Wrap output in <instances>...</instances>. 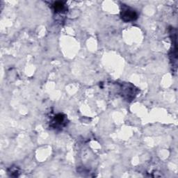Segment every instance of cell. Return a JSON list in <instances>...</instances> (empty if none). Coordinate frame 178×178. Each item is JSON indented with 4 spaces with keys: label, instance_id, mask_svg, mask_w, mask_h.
Returning <instances> with one entry per match:
<instances>
[{
    "label": "cell",
    "instance_id": "cell-2",
    "mask_svg": "<svg viewBox=\"0 0 178 178\" xmlns=\"http://www.w3.org/2000/svg\"><path fill=\"white\" fill-rule=\"evenodd\" d=\"M54 7L57 12H59V11H61L64 8V5L62 2H57V3L54 4Z\"/></svg>",
    "mask_w": 178,
    "mask_h": 178
},
{
    "label": "cell",
    "instance_id": "cell-1",
    "mask_svg": "<svg viewBox=\"0 0 178 178\" xmlns=\"http://www.w3.org/2000/svg\"><path fill=\"white\" fill-rule=\"evenodd\" d=\"M122 19L125 22L132 21L137 18V14L134 11L127 8L122 12Z\"/></svg>",
    "mask_w": 178,
    "mask_h": 178
}]
</instances>
